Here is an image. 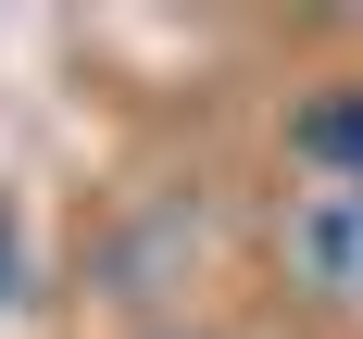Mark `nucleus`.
Here are the masks:
<instances>
[{"instance_id": "1", "label": "nucleus", "mask_w": 363, "mask_h": 339, "mask_svg": "<svg viewBox=\"0 0 363 339\" xmlns=\"http://www.w3.org/2000/svg\"><path fill=\"white\" fill-rule=\"evenodd\" d=\"M276 276H289L313 314L363 327V188L351 176H313L276 201Z\"/></svg>"}, {"instance_id": "3", "label": "nucleus", "mask_w": 363, "mask_h": 339, "mask_svg": "<svg viewBox=\"0 0 363 339\" xmlns=\"http://www.w3.org/2000/svg\"><path fill=\"white\" fill-rule=\"evenodd\" d=\"M13 276H26V214L0 201V301H13Z\"/></svg>"}, {"instance_id": "4", "label": "nucleus", "mask_w": 363, "mask_h": 339, "mask_svg": "<svg viewBox=\"0 0 363 339\" xmlns=\"http://www.w3.org/2000/svg\"><path fill=\"white\" fill-rule=\"evenodd\" d=\"M150 339H201V327H150Z\"/></svg>"}, {"instance_id": "2", "label": "nucleus", "mask_w": 363, "mask_h": 339, "mask_svg": "<svg viewBox=\"0 0 363 339\" xmlns=\"http://www.w3.org/2000/svg\"><path fill=\"white\" fill-rule=\"evenodd\" d=\"M289 151L313 163V176H351V188H363V75H338V88H313V101H301Z\"/></svg>"}]
</instances>
